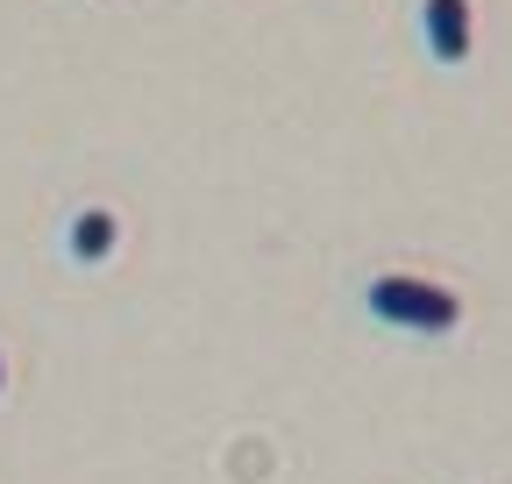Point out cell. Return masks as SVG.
I'll use <instances>...</instances> for the list:
<instances>
[{
    "instance_id": "cell-2",
    "label": "cell",
    "mask_w": 512,
    "mask_h": 484,
    "mask_svg": "<svg viewBox=\"0 0 512 484\" xmlns=\"http://www.w3.org/2000/svg\"><path fill=\"white\" fill-rule=\"evenodd\" d=\"M420 50L441 72H463L477 57V8L470 0H420Z\"/></svg>"
},
{
    "instance_id": "cell-3",
    "label": "cell",
    "mask_w": 512,
    "mask_h": 484,
    "mask_svg": "<svg viewBox=\"0 0 512 484\" xmlns=\"http://www.w3.org/2000/svg\"><path fill=\"white\" fill-rule=\"evenodd\" d=\"M121 250V214L114 207H79L72 221H64V257H72V264H107Z\"/></svg>"
},
{
    "instance_id": "cell-4",
    "label": "cell",
    "mask_w": 512,
    "mask_h": 484,
    "mask_svg": "<svg viewBox=\"0 0 512 484\" xmlns=\"http://www.w3.org/2000/svg\"><path fill=\"white\" fill-rule=\"evenodd\" d=\"M0 392H8V356H0Z\"/></svg>"
},
{
    "instance_id": "cell-1",
    "label": "cell",
    "mask_w": 512,
    "mask_h": 484,
    "mask_svg": "<svg viewBox=\"0 0 512 484\" xmlns=\"http://www.w3.org/2000/svg\"><path fill=\"white\" fill-rule=\"evenodd\" d=\"M363 314L377 328H399V335H456L463 321V299L434 285V278H413V271H384L363 285Z\"/></svg>"
}]
</instances>
